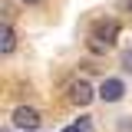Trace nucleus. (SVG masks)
<instances>
[{"mask_svg": "<svg viewBox=\"0 0 132 132\" xmlns=\"http://www.w3.org/2000/svg\"><path fill=\"white\" fill-rule=\"evenodd\" d=\"M122 96H126V82L122 79H102V86H99V99L102 102H119Z\"/></svg>", "mask_w": 132, "mask_h": 132, "instance_id": "nucleus-4", "label": "nucleus"}, {"mask_svg": "<svg viewBox=\"0 0 132 132\" xmlns=\"http://www.w3.org/2000/svg\"><path fill=\"white\" fill-rule=\"evenodd\" d=\"M93 96H99V93H93V86H89L86 79H76L73 86H69V102H73V106H89Z\"/></svg>", "mask_w": 132, "mask_h": 132, "instance_id": "nucleus-3", "label": "nucleus"}, {"mask_svg": "<svg viewBox=\"0 0 132 132\" xmlns=\"http://www.w3.org/2000/svg\"><path fill=\"white\" fill-rule=\"evenodd\" d=\"M66 132H76V129H66Z\"/></svg>", "mask_w": 132, "mask_h": 132, "instance_id": "nucleus-10", "label": "nucleus"}, {"mask_svg": "<svg viewBox=\"0 0 132 132\" xmlns=\"http://www.w3.org/2000/svg\"><path fill=\"white\" fill-rule=\"evenodd\" d=\"M129 13H132V0H129Z\"/></svg>", "mask_w": 132, "mask_h": 132, "instance_id": "nucleus-9", "label": "nucleus"}, {"mask_svg": "<svg viewBox=\"0 0 132 132\" xmlns=\"http://www.w3.org/2000/svg\"><path fill=\"white\" fill-rule=\"evenodd\" d=\"M20 3H30V7H33V3H43V0H20Z\"/></svg>", "mask_w": 132, "mask_h": 132, "instance_id": "nucleus-8", "label": "nucleus"}, {"mask_svg": "<svg viewBox=\"0 0 132 132\" xmlns=\"http://www.w3.org/2000/svg\"><path fill=\"white\" fill-rule=\"evenodd\" d=\"M73 129H76V132H93V122H89V119H76Z\"/></svg>", "mask_w": 132, "mask_h": 132, "instance_id": "nucleus-6", "label": "nucleus"}, {"mask_svg": "<svg viewBox=\"0 0 132 132\" xmlns=\"http://www.w3.org/2000/svg\"><path fill=\"white\" fill-rule=\"evenodd\" d=\"M13 46H16V33H13L10 23H3V30H0V53H13Z\"/></svg>", "mask_w": 132, "mask_h": 132, "instance_id": "nucleus-5", "label": "nucleus"}, {"mask_svg": "<svg viewBox=\"0 0 132 132\" xmlns=\"http://www.w3.org/2000/svg\"><path fill=\"white\" fill-rule=\"evenodd\" d=\"M116 33H119V23H99L96 30H93V36H89V50L93 53H106V50L116 43Z\"/></svg>", "mask_w": 132, "mask_h": 132, "instance_id": "nucleus-1", "label": "nucleus"}, {"mask_svg": "<svg viewBox=\"0 0 132 132\" xmlns=\"http://www.w3.org/2000/svg\"><path fill=\"white\" fill-rule=\"evenodd\" d=\"M40 112L36 109H30V106H20V109H13V126L16 129H23V132H33V129H40Z\"/></svg>", "mask_w": 132, "mask_h": 132, "instance_id": "nucleus-2", "label": "nucleus"}, {"mask_svg": "<svg viewBox=\"0 0 132 132\" xmlns=\"http://www.w3.org/2000/svg\"><path fill=\"white\" fill-rule=\"evenodd\" d=\"M122 69H126V73H132V53H126V56H122Z\"/></svg>", "mask_w": 132, "mask_h": 132, "instance_id": "nucleus-7", "label": "nucleus"}]
</instances>
